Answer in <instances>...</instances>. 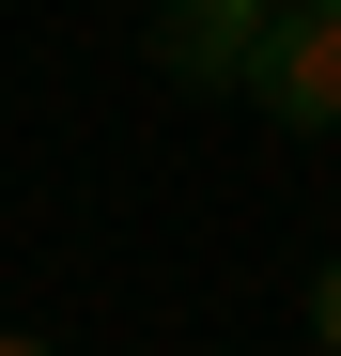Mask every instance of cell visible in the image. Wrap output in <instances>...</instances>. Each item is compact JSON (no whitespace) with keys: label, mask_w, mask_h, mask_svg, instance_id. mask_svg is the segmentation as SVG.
<instances>
[{"label":"cell","mask_w":341,"mask_h":356,"mask_svg":"<svg viewBox=\"0 0 341 356\" xmlns=\"http://www.w3.org/2000/svg\"><path fill=\"white\" fill-rule=\"evenodd\" d=\"M233 93L264 108V124H295V140H341V0H264Z\"/></svg>","instance_id":"obj_1"},{"label":"cell","mask_w":341,"mask_h":356,"mask_svg":"<svg viewBox=\"0 0 341 356\" xmlns=\"http://www.w3.org/2000/svg\"><path fill=\"white\" fill-rule=\"evenodd\" d=\"M140 31H155L170 93H233V78H248V31H264V0H140Z\"/></svg>","instance_id":"obj_2"},{"label":"cell","mask_w":341,"mask_h":356,"mask_svg":"<svg viewBox=\"0 0 341 356\" xmlns=\"http://www.w3.org/2000/svg\"><path fill=\"white\" fill-rule=\"evenodd\" d=\"M295 310H310V356H341V248L310 264V294H295Z\"/></svg>","instance_id":"obj_3"},{"label":"cell","mask_w":341,"mask_h":356,"mask_svg":"<svg viewBox=\"0 0 341 356\" xmlns=\"http://www.w3.org/2000/svg\"><path fill=\"white\" fill-rule=\"evenodd\" d=\"M0 356H63V341H47V325H16V341H0Z\"/></svg>","instance_id":"obj_4"}]
</instances>
